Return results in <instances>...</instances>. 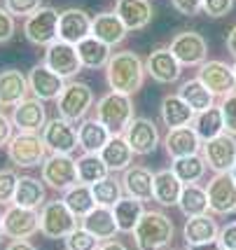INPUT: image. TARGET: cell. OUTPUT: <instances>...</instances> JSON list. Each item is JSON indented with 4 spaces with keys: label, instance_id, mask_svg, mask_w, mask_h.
I'll return each mask as SVG.
<instances>
[{
    "label": "cell",
    "instance_id": "cell-1",
    "mask_svg": "<svg viewBox=\"0 0 236 250\" xmlns=\"http://www.w3.org/2000/svg\"><path fill=\"white\" fill-rule=\"evenodd\" d=\"M143 80H145V61L136 52L124 49L110 56L106 65V82L110 91L133 96L143 87Z\"/></svg>",
    "mask_w": 236,
    "mask_h": 250
},
{
    "label": "cell",
    "instance_id": "cell-2",
    "mask_svg": "<svg viewBox=\"0 0 236 250\" xmlns=\"http://www.w3.org/2000/svg\"><path fill=\"white\" fill-rule=\"evenodd\" d=\"M175 236L173 220L161 210H145L133 229L136 250H164Z\"/></svg>",
    "mask_w": 236,
    "mask_h": 250
},
{
    "label": "cell",
    "instance_id": "cell-3",
    "mask_svg": "<svg viewBox=\"0 0 236 250\" xmlns=\"http://www.w3.org/2000/svg\"><path fill=\"white\" fill-rule=\"evenodd\" d=\"M96 120L112 136H122L133 120V101L127 94L107 91L96 101Z\"/></svg>",
    "mask_w": 236,
    "mask_h": 250
},
{
    "label": "cell",
    "instance_id": "cell-4",
    "mask_svg": "<svg viewBox=\"0 0 236 250\" xmlns=\"http://www.w3.org/2000/svg\"><path fill=\"white\" fill-rule=\"evenodd\" d=\"M49 150L44 145L40 133H23L19 131L17 136H12L7 143V157L17 168H33V166H43L44 159L49 157Z\"/></svg>",
    "mask_w": 236,
    "mask_h": 250
},
{
    "label": "cell",
    "instance_id": "cell-5",
    "mask_svg": "<svg viewBox=\"0 0 236 250\" xmlns=\"http://www.w3.org/2000/svg\"><path fill=\"white\" fill-rule=\"evenodd\" d=\"M94 89L86 82H68L65 89L61 91V96L56 98L59 105V115L68 122H82L86 120V112L94 105Z\"/></svg>",
    "mask_w": 236,
    "mask_h": 250
},
{
    "label": "cell",
    "instance_id": "cell-6",
    "mask_svg": "<svg viewBox=\"0 0 236 250\" xmlns=\"http://www.w3.org/2000/svg\"><path fill=\"white\" fill-rule=\"evenodd\" d=\"M77 227V218L65 206V201H47L40 208V234L47 239H65Z\"/></svg>",
    "mask_w": 236,
    "mask_h": 250
},
{
    "label": "cell",
    "instance_id": "cell-7",
    "mask_svg": "<svg viewBox=\"0 0 236 250\" xmlns=\"http://www.w3.org/2000/svg\"><path fill=\"white\" fill-rule=\"evenodd\" d=\"M40 175H43V183H47V187H52L56 192H65L80 183L77 159H73L70 154H49L40 166Z\"/></svg>",
    "mask_w": 236,
    "mask_h": 250
},
{
    "label": "cell",
    "instance_id": "cell-8",
    "mask_svg": "<svg viewBox=\"0 0 236 250\" xmlns=\"http://www.w3.org/2000/svg\"><path fill=\"white\" fill-rule=\"evenodd\" d=\"M59 14L54 7H40L33 12L31 17H26L23 21V35L31 44L38 47H49L52 42L59 40Z\"/></svg>",
    "mask_w": 236,
    "mask_h": 250
},
{
    "label": "cell",
    "instance_id": "cell-9",
    "mask_svg": "<svg viewBox=\"0 0 236 250\" xmlns=\"http://www.w3.org/2000/svg\"><path fill=\"white\" fill-rule=\"evenodd\" d=\"M201 157L206 166L215 173H232L236 164V136L225 131L213 141H206L201 145Z\"/></svg>",
    "mask_w": 236,
    "mask_h": 250
},
{
    "label": "cell",
    "instance_id": "cell-10",
    "mask_svg": "<svg viewBox=\"0 0 236 250\" xmlns=\"http://www.w3.org/2000/svg\"><path fill=\"white\" fill-rule=\"evenodd\" d=\"M43 141L49 154H73L80 147L77 129L73 126V122L64 120L61 115L54 120H47L43 129Z\"/></svg>",
    "mask_w": 236,
    "mask_h": 250
},
{
    "label": "cell",
    "instance_id": "cell-11",
    "mask_svg": "<svg viewBox=\"0 0 236 250\" xmlns=\"http://www.w3.org/2000/svg\"><path fill=\"white\" fill-rule=\"evenodd\" d=\"M208 210L215 215L236 213V180L232 173H215L208 180Z\"/></svg>",
    "mask_w": 236,
    "mask_h": 250
},
{
    "label": "cell",
    "instance_id": "cell-12",
    "mask_svg": "<svg viewBox=\"0 0 236 250\" xmlns=\"http://www.w3.org/2000/svg\"><path fill=\"white\" fill-rule=\"evenodd\" d=\"M2 231L12 241L17 239H31L33 234L40 231V213L33 208H23L12 204L2 213Z\"/></svg>",
    "mask_w": 236,
    "mask_h": 250
},
{
    "label": "cell",
    "instance_id": "cell-13",
    "mask_svg": "<svg viewBox=\"0 0 236 250\" xmlns=\"http://www.w3.org/2000/svg\"><path fill=\"white\" fill-rule=\"evenodd\" d=\"M169 49L180 61V65H199L208 61V42L196 31H183L171 40Z\"/></svg>",
    "mask_w": 236,
    "mask_h": 250
},
{
    "label": "cell",
    "instance_id": "cell-14",
    "mask_svg": "<svg viewBox=\"0 0 236 250\" xmlns=\"http://www.w3.org/2000/svg\"><path fill=\"white\" fill-rule=\"evenodd\" d=\"M196 77L204 82V87L213 94V96H229L236 91V75L234 65H227L225 61H206L199 65Z\"/></svg>",
    "mask_w": 236,
    "mask_h": 250
},
{
    "label": "cell",
    "instance_id": "cell-15",
    "mask_svg": "<svg viewBox=\"0 0 236 250\" xmlns=\"http://www.w3.org/2000/svg\"><path fill=\"white\" fill-rule=\"evenodd\" d=\"M44 65L49 70H54L56 75H61L64 80H70V77H75L82 70V61L77 56V47L70 42H64V40H56V42L47 47Z\"/></svg>",
    "mask_w": 236,
    "mask_h": 250
},
{
    "label": "cell",
    "instance_id": "cell-16",
    "mask_svg": "<svg viewBox=\"0 0 236 250\" xmlns=\"http://www.w3.org/2000/svg\"><path fill=\"white\" fill-rule=\"evenodd\" d=\"M145 73L159 84H173L183 75V65L169 47H159L145 59Z\"/></svg>",
    "mask_w": 236,
    "mask_h": 250
},
{
    "label": "cell",
    "instance_id": "cell-17",
    "mask_svg": "<svg viewBox=\"0 0 236 250\" xmlns=\"http://www.w3.org/2000/svg\"><path fill=\"white\" fill-rule=\"evenodd\" d=\"M122 136H124L127 143L131 145L133 154H140V157L152 154L157 150V145H159V129H157V124L152 120H148V117H133Z\"/></svg>",
    "mask_w": 236,
    "mask_h": 250
},
{
    "label": "cell",
    "instance_id": "cell-18",
    "mask_svg": "<svg viewBox=\"0 0 236 250\" xmlns=\"http://www.w3.org/2000/svg\"><path fill=\"white\" fill-rule=\"evenodd\" d=\"M28 87H31L33 98H40L43 103H47V101H56L61 96V91L65 89V80L49 70L44 63H38L28 73Z\"/></svg>",
    "mask_w": 236,
    "mask_h": 250
},
{
    "label": "cell",
    "instance_id": "cell-19",
    "mask_svg": "<svg viewBox=\"0 0 236 250\" xmlns=\"http://www.w3.org/2000/svg\"><path fill=\"white\" fill-rule=\"evenodd\" d=\"M12 124H14V129L23 131V133H40L47 124L44 103L40 98H23L12 110Z\"/></svg>",
    "mask_w": 236,
    "mask_h": 250
},
{
    "label": "cell",
    "instance_id": "cell-20",
    "mask_svg": "<svg viewBox=\"0 0 236 250\" xmlns=\"http://www.w3.org/2000/svg\"><path fill=\"white\" fill-rule=\"evenodd\" d=\"M89 35H91V17L85 10L68 7L59 14V40L77 44Z\"/></svg>",
    "mask_w": 236,
    "mask_h": 250
},
{
    "label": "cell",
    "instance_id": "cell-21",
    "mask_svg": "<svg viewBox=\"0 0 236 250\" xmlns=\"http://www.w3.org/2000/svg\"><path fill=\"white\" fill-rule=\"evenodd\" d=\"M204 141L199 138V133L194 131V126H180V129H171L164 138V147L166 154L171 159H180V157H190V154L201 152Z\"/></svg>",
    "mask_w": 236,
    "mask_h": 250
},
{
    "label": "cell",
    "instance_id": "cell-22",
    "mask_svg": "<svg viewBox=\"0 0 236 250\" xmlns=\"http://www.w3.org/2000/svg\"><path fill=\"white\" fill-rule=\"evenodd\" d=\"M122 187L127 196L138 201H152L154 199V173L145 166H129L122 175Z\"/></svg>",
    "mask_w": 236,
    "mask_h": 250
},
{
    "label": "cell",
    "instance_id": "cell-23",
    "mask_svg": "<svg viewBox=\"0 0 236 250\" xmlns=\"http://www.w3.org/2000/svg\"><path fill=\"white\" fill-rule=\"evenodd\" d=\"M115 14L124 21L129 31H143L145 26H150L154 10H152L150 0H117Z\"/></svg>",
    "mask_w": 236,
    "mask_h": 250
},
{
    "label": "cell",
    "instance_id": "cell-24",
    "mask_svg": "<svg viewBox=\"0 0 236 250\" xmlns=\"http://www.w3.org/2000/svg\"><path fill=\"white\" fill-rule=\"evenodd\" d=\"M31 91L28 87V77L17 68H7L0 73V105L2 108H14L19 105L26 94Z\"/></svg>",
    "mask_w": 236,
    "mask_h": 250
},
{
    "label": "cell",
    "instance_id": "cell-25",
    "mask_svg": "<svg viewBox=\"0 0 236 250\" xmlns=\"http://www.w3.org/2000/svg\"><path fill=\"white\" fill-rule=\"evenodd\" d=\"M129 28L124 26V21L119 19L115 12H101L91 19V35L98 38L101 42H106L107 47L122 44L127 38Z\"/></svg>",
    "mask_w": 236,
    "mask_h": 250
},
{
    "label": "cell",
    "instance_id": "cell-26",
    "mask_svg": "<svg viewBox=\"0 0 236 250\" xmlns=\"http://www.w3.org/2000/svg\"><path fill=\"white\" fill-rule=\"evenodd\" d=\"M159 115L164 126H169V131H171V129H180V126H190L196 112L180 98V94H166L161 98Z\"/></svg>",
    "mask_w": 236,
    "mask_h": 250
},
{
    "label": "cell",
    "instance_id": "cell-27",
    "mask_svg": "<svg viewBox=\"0 0 236 250\" xmlns=\"http://www.w3.org/2000/svg\"><path fill=\"white\" fill-rule=\"evenodd\" d=\"M82 227L89 234H94L101 243L103 241H112L119 234L115 213H112V208H106V206H96L86 218H82Z\"/></svg>",
    "mask_w": 236,
    "mask_h": 250
},
{
    "label": "cell",
    "instance_id": "cell-28",
    "mask_svg": "<svg viewBox=\"0 0 236 250\" xmlns=\"http://www.w3.org/2000/svg\"><path fill=\"white\" fill-rule=\"evenodd\" d=\"M110 136L112 133L98 120H82L77 126V138H80V147L85 150V154H101Z\"/></svg>",
    "mask_w": 236,
    "mask_h": 250
},
{
    "label": "cell",
    "instance_id": "cell-29",
    "mask_svg": "<svg viewBox=\"0 0 236 250\" xmlns=\"http://www.w3.org/2000/svg\"><path fill=\"white\" fill-rule=\"evenodd\" d=\"M101 159L106 162V166L110 168V173H117V171H127L133 162V150L127 143L124 136H110L107 145L101 150Z\"/></svg>",
    "mask_w": 236,
    "mask_h": 250
},
{
    "label": "cell",
    "instance_id": "cell-30",
    "mask_svg": "<svg viewBox=\"0 0 236 250\" xmlns=\"http://www.w3.org/2000/svg\"><path fill=\"white\" fill-rule=\"evenodd\" d=\"M180 192H183V183L171 168H164V171L154 173V201L159 206H178Z\"/></svg>",
    "mask_w": 236,
    "mask_h": 250
},
{
    "label": "cell",
    "instance_id": "cell-31",
    "mask_svg": "<svg viewBox=\"0 0 236 250\" xmlns=\"http://www.w3.org/2000/svg\"><path fill=\"white\" fill-rule=\"evenodd\" d=\"M14 204L23 208H43L47 204V189L44 183L33 178V175H21L19 183H17V194H14Z\"/></svg>",
    "mask_w": 236,
    "mask_h": 250
},
{
    "label": "cell",
    "instance_id": "cell-32",
    "mask_svg": "<svg viewBox=\"0 0 236 250\" xmlns=\"http://www.w3.org/2000/svg\"><path fill=\"white\" fill-rule=\"evenodd\" d=\"M77 56L82 61V68H89V70H96V68H106L110 56H112V47H107L106 42H101L98 38L89 35L82 42H77Z\"/></svg>",
    "mask_w": 236,
    "mask_h": 250
},
{
    "label": "cell",
    "instance_id": "cell-33",
    "mask_svg": "<svg viewBox=\"0 0 236 250\" xmlns=\"http://www.w3.org/2000/svg\"><path fill=\"white\" fill-rule=\"evenodd\" d=\"M194 131L199 133L201 141H213L217 136L225 133V117H222V108L220 105H211L208 110H201L194 115V122H192Z\"/></svg>",
    "mask_w": 236,
    "mask_h": 250
},
{
    "label": "cell",
    "instance_id": "cell-34",
    "mask_svg": "<svg viewBox=\"0 0 236 250\" xmlns=\"http://www.w3.org/2000/svg\"><path fill=\"white\" fill-rule=\"evenodd\" d=\"M220 234V227L208 213L206 215H196V218H187L183 227V239L187 241V246H194V243H208V241H215Z\"/></svg>",
    "mask_w": 236,
    "mask_h": 250
},
{
    "label": "cell",
    "instance_id": "cell-35",
    "mask_svg": "<svg viewBox=\"0 0 236 250\" xmlns=\"http://www.w3.org/2000/svg\"><path fill=\"white\" fill-rule=\"evenodd\" d=\"M112 213H115V220H117L119 231L124 234H133L136 225L140 222L145 208H143V201L138 199H131V196H122L117 204L112 206Z\"/></svg>",
    "mask_w": 236,
    "mask_h": 250
},
{
    "label": "cell",
    "instance_id": "cell-36",
    "mask_svg": "<svg viewBox=\"0 0 236 250\" xmlns=\"http://www.w3.org/2000/svg\"><path fill=\"white\" fill-rule=\"evenodd\" d=\"M178 206H180V210H183L187 218L206 215V213H208V192H206V187L196 185V183L183 185Z\"/></svg>",
    "mask_w": 236,
    "mask_h": 250
},
{
    "label": "cell",
    "instance_id": "cell-37",
    "mask_svg": "<svg viewBox=\"0 0 236 250\" xmlns=\"http://www.w3.org/2000/svg\"><path fill=\"white\" fill-rule=\"evenodd\" d=\"M64 201H65V206L73 210V215H75L77 220L86 218V215L96 208V199H94L91 185H82V183H77L75 187L65 189Z\"/></svg>",
    "mask_w": 236,
    "mask_h": 250
},
{
    "label": "cell",
    "instance_id": "cell-38",
    "mask_svg": "<svg viewBox=\"0 0 236 250\" xmlns=\"http://www.w3.org/2000/svg\"><path fill=\"white\" fill-rule=\"evenodd\" d=\"M178 94H180V98H183V101L194 110V112L208 110L211 105H213V101H215V96L204 87V82H201L199 77L183 82V84H180V89H178Z\"/></svg>",
    "mask_w": 236,
    "mask_h": 250
},
{
    "label": "cell",
    "instance_id": "cell-39",
    "mask_svg": "<svg viewBox=\"0 0 236 250\" xmlns=\"http://www.w3.org/2000/svg\"><path fill=\"white\" fill-rule=\"evenodd\" d=\"M206 168H208V166H206L201 152L190 154V157H180V159H173V164H171V171L180 178L183 185L199 183V180L206 175Z\"/></svg>",
    "mask_w": 236,
    "mask_h": 250
},
{
    "label": "cell",
    "instance_id": "cell-40",
    "mask_svg": "<svg viewBox=\"0 0 236 250\" xmlns=\"http://www.w3.org/2000/svg\"><path fill=\"white\" fill-rule=\"evenodd\" d=\"M110 175V168L101 159V154H82L77 159V178L82 185H96Z\"/></svg>",
    "mask_w": 236,
    "mask_h": 250
},
{
    "label": "cell",
    "instance_id": "cell-41",
    "mask_svg": "<svg viewBox=\"0 0 236 250\" xmlns=\"http://www.w3.org/2000/svg\"><path fill=\"white\" fill-rule=\"evenodd\" d=\"M91 192H94V199H96V206H106V208H112L122 199V180H117L115 175H107L103 178L101 183L91 185Z\"/></svg>",
    "mask_w": 236,
    "mask_h": 250
},
{
    "label": "cell",
    "instance_id": "cell-42",
    "mask_svg": "<svg viewBox=\"0 0 236 250\" xmlns=\"http://www.w3.org/2000/svg\"><path fill=\"white\" fill-rule=\"evenodd\" d=\"M101 241L89 234L85 227H75L65 236V250H98Z\"/></svg>",
    "mask_w": 236,
    "mask_h": 250
},
{
    "label": "cell",
    "instance_id": "cell-43",
    "mask_svg": "<svg viewBox=\"0 0 236 250\" xmlns=\"http://www.w3.org/2000/svg\"><path fill=\"white\" fill-rule=\"evenodd\" d=\"M17 183H19V175L14 173L12 168H2L0 171V206H12L14 204Z\"/></svg>",
    "mask_w": 236,
    "mask_h": 250
},
{
    "label": "cell",
    "instance_id": "cell-44",
    "mask_svg": "<svg viewBox=\"0 0 236 250\" xmlns=\"http://www.w3.org/2000/svg\"><path fill=\"white\" fill-rule=\"evenodd\" d=\"M43 7V0H5V10L12 17H31Z\"/></svg>",
    "mask_w": 236,
    "mask_h": 250
},
{
    "label": "cell",
    "instance_id": "cell-45",
    "mask_svg": "<svg viewBox=\"0 0 236 250\" xmlns=\"http://www.w3.org/2000/svg\"><path fill=\"white\" fill-rule=\"evenodd\" d=\"M222 117H225V129L227 133L236 136V91H232L229 96L222 98Z\"/></svg>",
    "mask_w": 236,
    "mask_h": 250
},
{
    "label": "cell",
    "instance_id": "cell-46",
    "mask_svg": "<svg viewBox=\"0 0 236 250\" xmlns=\"http://www.w3.org/2000/svg\"><path fill=\"white\" fill-rule=\"evenodd\" d=\"M234 7V0H204V7L201 12L213 17V19H220V17H227Z\"/></svg>",
    "mask_w": 236,
    "mask_h": 250
},
{
    "label": "cell",
    "instance_id": "cell-47",
    "mask_svg": "<svg viewBox=\"0 0 236 250\" xmlns=\"http://www.w3.org/2000/svg\"><path fill=\"white\" fill-rule=\"evenodd\" d=\"M17 31V23H14V17L5 7H0V44L12 40V35Z\"/></svg>",
    "mask_w": 236,
    "mask_h": 250
},
{
    "label": "cell",
    "instance_id": "cell-48",
    "mask_svg": "<svg viewBox=\"0 0 236 250\" xmlns=\"http://www.w3.org/2000/svg\"><path fill=\"white\" fill-rule=\"evenodd\" d=\"M173 10L180 12L183 17H194V14H199L201 7H204V0H171Z\"/></svg>",
    "mask_w": 236,
    "mask_h": 250
},
{
    "label": "cell",
    "instance_id": "cell-49",
    "mask_svg": "<svg viewBox=\"0 0 236 250\" xmlns=\"http://www.w3.org/2000/svg\"><path fill=\"white\" fill-rule=\"evenodd\" d=\"M217 241H220V246L225 250H236V222H229V225L220 229Z\"/></svg>",
    "mask_w": 236,
    "mask_h": 250
},
{
    "label": "cell",
    "instance_id": "cell-50",
    "mask_svg": "<svg viewBox=\"0 0 236 250\" xmlns=\"http://www.w3.org/2000/svg\"><path fill=\"white\" fill-rule=\"evenodd\" d=\"M12 129H14L12 117H7V115H2V112H0V150H2V147H7V143L12 141Z\"/></svg>",
    "mask_w": 236,
    "mask_h": 250
},
{
    "label": "cell",
    "instance_id": "cell-51",
    "mask_svg": "<svg viewBox=\"0 0 236 250\" xmlns=\"http://www.w3.org/2000/svg\"><path fill=\"white\" fill-rule=\"evenodd\" d=\"M5 250H38V248L28 239H17V241H10Z\"/></svg>",
    "mask_w": 236,
    "mask_h": 250
},
{
    "label": "cell",
    "instance_id": "cell-52",
    "mask_svg": "<svg viewBox=\"0 0 236 250\" xmlns=\"http://www.w3.org/2000/svg\"><path fill=\"white\" fill-rule=\"evenodd\" d=\"M190 250H225L222 246H220V241H208V243H194V246H190Z\"/></svg>",
    "mask_w": 236,
    "mask_h": 250
},
{
    "label": "cell",
    "instance_id": "cell-53",
    "mask_svg": "<svg viewBox=\"0 0 236 250\" xmlns=\"http://www.w3.org/2000/svg\"><path fill=\"white\" fill-rule=\"evenodd\" d=\"M227 52H229V54L236 59V26L229 33H227Z\"/></svg>",
    "mask_w": 236,
    "mask_h": 250
},
{
    "label": "cell",
    "instance_id": "cell-54",
    "mask_svg": "<svg viewBox=\"0 0 236 250\" xmlns=\"http://www.w3.org/2000/svg\"><path fill=\"white\" fill-rule=\"evenodd\" d=\"M98 250H129L127 248V246H124V243H119V241H103V243H101V246H98Z\"/></svg>",
    "mask_w": 236,
    "mask_h": 250
},
{
    "label": "cell",
    "instance_id": "cell-55",
    "mask_svg": "<svg viewBox=\"0 0 236 250\" xmlns=\"http://www.w3.org/2000/svg\"><path fill=\"white\" fill-rule=\"evenodd\" d=\"M2 236H5V231H2V213H0V241H2Z\"/></svg>",
    "mask_w": 236,
    "mask_h": 250
},
{
    "label": "cell",
    "instance_id": "cell-56",
    "mask_svg": "<svg viewBox=\"0 0 236 250\" xmlns=\"http://www.w3.org/2000/svg\"><path fill=\"white\" fill-rule=\"evenodd\" d=\"M232 175H234V180H236V164H234V168H232Z\"/></svg>",
    "mask_w": 236,
    "mask_h": 250
},
{
    "label": "cell",
    "instance_id": "cell-57",
    "mask_svg": "<svg viewBox=\"0 0 236 250\" xmlns=\"http://www.w3.org/2000/svg\"><path fill=\"white\" fill-rule=\"evenodd\" d=\"M234 75H236V63H234Z\"/></svg>",
    "mask_w": 236,
    "mask_h": 250
}]
</instances>
